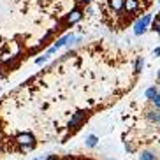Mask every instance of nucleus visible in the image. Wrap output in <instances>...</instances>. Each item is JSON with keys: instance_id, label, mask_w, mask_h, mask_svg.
Here are the masks:
<instances>
[{"instance_id": "obj_1", "label": "nucleus", "mask_w": 160, "mask_h": 160, "mask_svg": "<svg viewBox=\"0 0 160 160\" xmlns=\"http://www.w3.org/2000/svg\"><path fill=\"white\" fill-rule=\"evenodd\" d=\"M81 0H0V76L12 74L30 57L71 28Z\"/></svg>"}, {"instance_id": "obj_2", "label": "nucleus", "mask_w": 160, "mask_h": 160, "mask_svg": "<svg viewBox=\"0 0 160 160\" xmlns=\"http://www.w3.org/2000/svg\"><path fill=\"white\" fill-rule=\"evenodd\" d=\"M14 144L18 146L19 153H28L35 148V137L30 132H21L14 137Z\"/></svg>"}, {"instance_id": "obj_3", "label": "nucleus", "mask_w": 160, "mask_h": 160, "mask_svg": "<svg viewBox=\"0 0 160 160\" xmlns=\"http://www.w3.org/2000/svg\"><path fill=\"white\" fill-rule=\"evenodd\" d=\"M148 25H151V14H144L142 18H139L134 23V33L136 35H142L148 28Z\"/></svg>"}, {"instance_id": "obj_4", "label": "nucleus", "mask_w": 160, "mask_h": 160, "mask_svg": "<svg viewBox=\"0 0 160 160\" xmlns=\"http://www.w3.org/2000/svg\"><path fill=\"white\" fill-rule=\"evenodd\" d=\"M86 116H88V113H86V111H78V113H74L71 116V120H69V128L79 127L81 123L86 120Z\"/></svg>"}, {"instance_id": "obj_5", "label": "nucleus", "mask_w": 160, "mask_h": 160, "mask_svg": "<svg viewBox=\"0 0 160 160\" xmlns=\"http://www.w3.org/2000/svg\"><path fill=\"white\" fill-rule=\"evenodd\" d=\"M109 9L114 11V12H122L125 11V0H108Z\"/></svg>"}, {"instance_id": "obj_6", "label": "nucleus", "mask_w": 160, "mask_h": 160, "mask_svg": "<svg viewBox=\"0 0 160 160\" xmlns=\"http://www.w3.org/2000/svg\"><path fill=\"white\" fill-rule=\"evenodd\" d=\"M125 11L128 14H136L139 11V0H125Z\"/></svg>"}, {"instance_id": "obj_7", "label": "nucleus", "mask_w": 160, "mask_h": 160, "mask_svg": "<svg viewBox=\"0 0 160 160\" xmlns=\"http://www.w3.org/2000/svg\"><path fill=\"white\" fill-rule=\"evenodd\" d=\"M144 95H146V99L148 100H153L157 95H158V88H157V86H150V88L144 92Z\"/></svg>"}, {"instance_id": "obj_8", "label": "nucleus", "mask_w": 160, "mask_h": 160, "mask_svg": "<svg viewBox=\"0 0 160 160\" xmlns=\"http://www.w3.org/2000/svg\"><path fill=\"white\" fill-rule=\"evenodd\" d=\"M142 67H144V58L139 57L136 60V65H134V72H136V74H139V72L142 71Z\"/></svg>"}, {"instance_id": "obj_9", "label": "nucleus", "mask_w": 160, "mask_h": 160, "mask_svg": "<svg viewBox=\"0 0 160 160\" xmlns=\"http://www.w3.org/2000/svg\"><path fill=\"white\" fill-rule=\"evenodd\" d=\"M97 142H99V137H97V136H88V137H86V146H88V148L97 146Z\"/></svg>"}, {"instance_id": "obj_10", "label": "nucleus", "mask_w": 160, "mask_h": 160, "mask_svg": "<svg viewBox=\"0 0 160 160\" xmlns=\"http://www.w3.org/2000/svg\"><path fill=\"white\" fill-rule=\"evenodd\" d=\"M151 30H155V32L160 35V16H157V18L151 21Z\"/></svg>"}, {"instance_id": "obj_11", "label": "nucleus", "mask_w": 160, "mask_h": 160, "mask_svg": "<svg viewBox=\"0 0 160 160\" xmlns=\"http://www.w3.org/2000/svg\"><path fill=\"white\" fill-rule=\"evenodd\" d=\"M139 160H155V155H153L151 151H142Z\"/></svg>"}, {"instance_id": "obj_12", "label": "nucleus", "mask_w": 160, "mask_h": 160, "mask_svg": "<svg viewBox=\"0 0 160 160\" xmlns=\"http://www.w3.org/2000/svg\"><path fill=\"white\" fill-rule=\"evenodd\" d=\"M146 116H148V120H151V122H157L158 113H155V111H148V113H146Z\"/></svg>"}, {"instance_id": "obj_13", "label": "nucleus", "mask_w": 160, "mask_h": 160, "mask_svg": "<svg viewBox=\"0 0 160 160\" xmlns=\"http://www.w3.org/2000/svg\"><path fill=\"white\" fill-rule=\"evenodd\" d=\"M151 102H153V106H155L157 109H160V90H158V95H157V97L151 100Z\"/></svg>"}, {"instance_id": "obj_14", "label": "nucleus", "mask_w": 160, "mask_h": 160, "mask_svg": "<svg viewBox=\"0 0 160 160\" xmlns=\"http://www.w3.org/2000/svg\"><path fill=\"white\" fill-rule=\"evenodd\" d=\"M153 57H157V58L160 57V46H158V48H155V49H153Z\"/></svg>"}, {"instance_id": "obj_15", "label": "nucleus", "mask_w": 160, "mask_h": 160, "mask_svg": "<svg viewBox=\"0 0 160 160\" xmlns=\"http://www.w3.org/2000/svg\"><path fill=\"white\" fill-rule=\"evenodd\" d=\"M157 125L160 127V113H158V116H157Z\"/></svg>"}, {"instance_id": "obj_16", "label": "nucleus", "mask_w": 160, "mask_h": 160, "mask_svg": "<svg viewBox=\"0 0 160 160\" xmlns=\"http://www.w3.org/2000/svg\"><path fill=\"white\" fill-rule=\"evenodd\" d=\"M48 160H57V158H55L53 155H49V157H48Z\"/></svg>"}, {"instance_id": "obj_17", "label": "nucleus", "mask_w": 160, "mask_h": 160, "mask_svg": "<svg viewBox=\"0 0 160 160\" xmlns=\"http://www.w3.org/2000/svg\"><path fill=\"white\" fill-rule=\"evenodd\" d=\"M157 78H158V81H160V71H158V72H157Z\"/></svg>"}, {"instance_id": "obj_18", "label": "nucleus", "mask_w": 160, "mask_h": 160, "mask_svg": "<svg viewBox=\"0 0 160 160\" xmlns=\"http://www.w3.org/2000/svg\"><path fill=\"white\" fill-rule=\"evenodd\" d=\"M157 2H158V4H160V0H157Z\"/></svg>"}, {"instance_id": "obj_19", "label": "nucleus", "mask_w": 160, "mask_h": 160, "mask_svg": "<svg viewBox=\"0 0 160 160\" xmlns=\"http://www.w3.org/2000/svg\"><path fill=\"white\" fill-rule=\"evenodd\" d=\"M33 160H39V158H33Z\"/></svg>"}, {"instance_id": "obj_20", "label": "nucleus", "mask_w": 160, "mask_h": 160, "mask_svg": "<svg viewBox=\"0 0 160 160\" xmlns=\"http://www.w3.org/2000/svg\"><path fill=\"white\" fill-rule=\"evenodd\" d=\"M109 160H113V158H109Z\"/></svg>"}]
</instances>
